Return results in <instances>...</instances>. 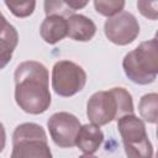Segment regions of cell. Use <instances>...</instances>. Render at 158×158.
Returning <instances> with one entry per match:
<instances>
[{
  "label": "cell",
  "instance_id": "cell-1",
  "mask_svg": "<svg viewBox=\"0 0 158 158\" xmlns=\"http://www.w3.org/2000/svg\"><path fill=\"white\" fill-rule=\"evenodd\" d=\"M14 79L15 101L22 111L40 115L49 109L52 101L49 74L42 63L36 60L20 63L15 69Z\"/></svg>",
  "mask_w": 158,
  "mask_h": 158
},
{
  "label": "cell",
  "instance_id": "cell-2",
  "mask_svg": "<svg viewBox=\"0 0 158 158\" xmlns=\"http://www.w3.org/2000/svg\"><path fill=\"white\" fill-rule=\"evenodd\" d=\"M131 114H135L133 100L125 88L96 91L89 98L86 104L89 121L99 127Z\"/></svg>",
  "mask_w": 158,
  "mask_h": 158
},
{
  "label": "cell",
  "instance_id": "cell-3",
  "mask_svg": "<svg viewBox=\"0 0 158 158\" xmlns=\"http://www.w3.org/2000/svg\"><path fill=\"white\" fill-rule=\"evenodd\" d=\"M126 77L138 85H147L156 80L158 74V43L157 38L141 42L128 52L122 60Z\"/></svg>",
  "mask_w": 158,
  "mask_h": 158
},
{
  "label": "cell",
  "instance_id": "cell-4",
  "mask_svg": "<svg viewBox=\"0 0 158 158\" xmlns=\"http://www.w3.org/2000/svg\"><path fill=\"white\" fill-rule=\"evenodd\" d=\"M10 158H53L43 127L35 122L19 125L12 133Z\"/></svg>",
  "mask_w": 158,
  "mask_h": 158
},
{
  "label": "cell",
  "instance_id": "cell-5",
  "mask_svg": "<svg viewBox=\"0 0 158 158\" xmlns=\"http://www.w3.org/2000/svg\"><path fill=\"white\" fill-rule=\"evenodd\" d=\"M117 130L127 158H153V146L142 118L135 114L125 115L117 120Z\"/></svg>",
  "mask_w": 158,
  "mask_h": 158
},
{
  "label": "cell",
  "instance_id": "cell-6",
  "mask_svg": "<svg viewBox=\"0 0 158 158\" xmlns=\"http://www.w3.org/2000/svg\"><path fill=\"white\" fill-rule=\"evenodd\" d=\"M86 73L72 60H58L52 69V89L63 98H70L84 89Z\"/></svg>",
  "mask_w": 158,
  "mask_h": 158
},
{
  "label": "cell",
  "instance_id": "cell-7",
  "mask_svg": "<svg viewBox=\"0 0 158 158\" xmlns=\"http://www.w3.org/2000/svg\"><path fill=\"white\" fill-rule=\"evenodd\" d=\"M47 127L52 141L58 147L72 148L75 146V138L81 123L75 115L67 111H59L48 118Z\"/></svg>",
  "mask_w": 158,
  "mask_h": 158
},
{
  "label": "cell",
  "instance_id": "cell-8",
  "mask_svg": "<svg viewBox=\"0 0 158 158\" xmlns=\"http://www.w3.org/2000/svg\"><path fill=\"white\" fill-rule=\"evenodd\" d=\"M104 32L110 42L126 46L132 43L139 35V23L131 12L121 11L105 21Z\"/></svg>",
  "mask_w": 158,
  "mask_h": 158
},
{
  "label": "cell",
  "instance_id": "cell-9",
  "mask_svg": "<svg viewBox=\"0 0 158 158\" xmlns=\"http://www.w3.org/2000/svg\"><path fill=\"white\" fill-rule=\"evenodd\" d=\"M104 142V133L101 128L94 123L83 125L77 135L75 146L84 153V154H93L95 153Z\"/></svg>",
  "mask_w": 158,
  "mask_h": 158
},
{
  "label": "cell",
  "instance_id": "cell-10",
  "mask_svg": "<svg viewBox=\"0 0 158 158\" xmlns=\"http://www.w3.org/2000/svg\"><path fill=\"white\" fill-rule=\"evenodd\" d=\"M68 35L72 40L79 42L90 41L96 33V25L94 21L81 14H74L67 19Z\"/></svg>",
  "mask_w": 158,
  "mask_h": 158
},
{
  "label": "cell",
  "instance_id": "cell-11",
  "mask_svg": "<svg viewBox=\"0 0 158 158\" xmlns=\"http://www.w3.org/2000/svg\"><path fill=\"white\" fill-rule=\"evenodd\" d=\"M40 35L46 43L56 44L68 35L67 19L62 16H46L40 26Z\"/></svg>",
  "mask_w": 158,
  "mask_h": 158
},
{
  "label": "cell",
  "instance_id": "cell-12",
  "mask_svg": "<svg viewBox=\"0 0 158 158\" xmlns=\"http://www.w3.org/2000/svg\"><path fill=\"white\" fill-rule=\"evenodd\" d=\"M19 43V35L16 28L9 23L0 36V70L4 69L11 60L15 48Z\"/></svg>",
  "mask_w": 158,
  "mask_h": 158
},
{
  "label": "cell",
  "instance_id": "cell-13",
  "mask_svg": "<svg viewBox=\"0 0 158 158\" xmlns=\"http://www.w3.org/2000/svg\"><path fill=\"white\" fill-rule=\"evenodd\" d=\"M138 111L141 118H143L146 122L156 123L158 115V94L157 93L144 94L138 102Z\"/></svg>",
  "mask_w": 158,
  "mask_h": 158
},
{
  "label": "cell",
  "instance_id": "cell-14",
  "mask_svg": "<svg viewBox=\"0 0 158 158\" xmlns=\"http://www.w3.org/2000/svg\"><path fill=\"white\" fill-rule=\"evenodd\" d=\"M44 12L46 16H62L64 19H68L69 16L75 14V10H73L68 1L63 0H47L44 1Z\"/></svg>",
  "mask_w": 158,
  "mask_h": 158
},
{
  "label": "cell",
  "instance_id": "cell-15",
  "mask_svg": "<svg viewBox=\"0 0 158 158\" xmlns=\"http://www.w3.org/2000/svg\"><path fill=\"white\" fill-rule=\"evenodd\" d=\"M125 1L122 0H95L94 7L98 14L109 17H112L120 14L123 10Z\"/></svg>",
  "mask_w": 158,
  "mask_h": 158
},
{
  "label": "cell",
  "instance_id": "cell-16",
  "mask_svg": "<svg viewBox=\"0 0 158 158\" xmlns=\"http://www.w3.org/2000/svg\"><path fill=\"white\" fill-rule=\"evenodd\" d=\"M5 5L16 17H27L32 15L36 7V1H5Z\"/></svg>",
  "mask_w": 158,
  "mask_h": 158
},
{
  "label": "cell",
  "instance_id": "cell-17",
  "mask_svg": "<svg viewBox=\"0 0 158 158\" xmlns=\"http://www.w3.org/2000/svg\"><path fill=\"white\" fill-rule=\"evenodd\" d=\"M139 12L151 20H157L158 16V1H137Z\"/></svg>",
  "mask_w": 158,
  "mask_h": 158
},
{
  "label": "cell",
  "instance_id": "cell-18",
  "mask_svg": "<svg viewBox=\"0 0 158 158\" xmlns=\"http://www.w3.org/2000/svg\"><path fill=\"white\" fill-rule=\"evenodd\" d=\"M5 143H6V132H5V127H4V125L0 122V152L4 151V148H5Z\"/></svg>",
  "mask_w": 158,
  "mask_h": 158
},
{
  "label": "cell",
  "instance_id": "cell-19",
  "mask_svg": "<svg viewBox=\"0 0 158 158\" xmlns=\"http://www.w3.org/2000/svg\"><path fill=\"white\" fill-rule=\"evenodd\" d=\"M9 25V22H7V20H6V17L1 14V11H0V36L2 35V32L5 31V28H6V26Z\"/></svg>",
  "mask_w": 158,
  "mask_h": 158
},
{
  "label": "cell",
  "instance_id": "cell-20",
  "mask_svg": "<svg viewBox=\"0 0 158 158\" xmlns=\"http://www.w3.org/2000/svg\"><path fill=\"white\" fill-rule=\"evenodd\" d=\"M78 158H98V157H95V156H93V154H81V156H79Z\"/></svg>",
  "mask_w": 158,
  "mask_h": 158
}]
</instances>
